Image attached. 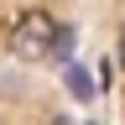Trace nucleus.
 <instances>
[{
  "label": "nucleus",
  "mask_w": 125,
  "mask_h": 125,
  "mask_svg": "<svg viewBox=\"0 0 125 125\" xmlns=\"http://www.w3.org/2000/svg\"><path fill=\"white\" fill-rule=\"evenodd\" d=\"M57 42H62V37H57V21H52L47 10H26L21 21L10 26V52H16V57H47Z\"/></svg>",
  "instance_id": "obj_1"
},
{
  "label": "nucleus",
  "mask_w": 125,
  "mask_h": 125,
  "mask_svg": "<svg viewBox=\"0 0 125 125\" xmlns=\"http://www.w3.org/2000/svg\"><path fill=\"white\" fill-rule=\"evenodd\" d=\"M120 68H125V31H120Z\"/></svg>",
  "instance_id": "obj_2"
}]
</instances>
